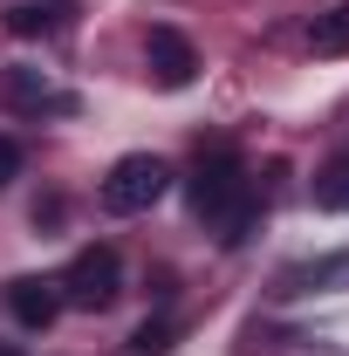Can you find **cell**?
<instances>
[{
    "mask_svg": "<svg viewBox=\"0 0 349 356\" xmlns=\"http://www.w3.org/2000/svg\"><path fill=\"white\" fill-rule=\"evenodd\" d=\"M144 62H151V76L165 89H185L199 76V55H192V42H185L178 28H151V35H144Z\"/></svg>",
    "mask_w": 349,
    "mask_h": 356,
    "instance_id": "cell-4",
    "label": "cell"
},
{
    "mask_svg": "<svg viewBox=\"0 0 349 356\" xmlns=\"http://www.w3.org/2000/svg\"><path fill=\"white\" fill-rule=\"evenodd\" d=\"M308 192H315V206H322V213H349V144L322 165V172H315Z\"/></svg>",
    "mask_w": 349,
    "mask_h": 356,
    "instance_id": "cell-8",
    "label": "cell"
},
{
    "mask_svg": "<svg viewBox=\"0 0 349 356\" xmlns=\"http://www.w3.org/2000/svg\"><path fill=\"white\" fill-rule=\"evenodd\" d=\"M7 309L21 329H48L55 315H62V288L55 281H35V274H21V281H7Z\"/></svg>",
    "mask_w": 349,
    "mask_h": 356,
    "instance_id": "cell-5",
    "label": "cell"
},
{
    "mask_svg": "<svg viewBox=\"0 0 349 356\" xmlns=\"http://www.w3.org/2000/svg\"><path fill=\"white\" fill-rule=\"evenodd\" d=\"M0 356H28V350H14V343H0Z\"/></svg>",
    "mask_w": 349,
    "mask_h": 356,
    "instance_id": "cell-12",
    "label": "cell"
},
{
    "mask_svg": "<svg viewBox=\"0 0 349 356\" xmlns=\"http://www.w3.org/2000/svg\"><path fill=\"white\" fill-rule=\"evenodd\" d=\"M55 288H62V302H69V309H89V315L110 309V302L124 295V261H117V247H83Z\"/></svg>",
    "mask_w": 349,
    "mask_h": 356,
    "instance_id": "cell-3",
    "label": "cell"
},
{
    "mask_svg": "<svg viewBox=\"0 0 349 356\" xmlns=\"http://www.w3.org/2000/svg\"><path fill=\"white\" fill-rule=\"evenodd\" d=\"M172 343H178V322L172 315H151V322H137L131 356H172Z\"/></svg>",
    "mask_w": 349,
    "mask_h": 356,
    "instance_id": "cell-10",
    "label": "cell"
},
{
    "mask_svg": "<svg viewBox=\"0 0 349 356\" xmlns=\"http://www.w3.org/2000/svg\"><path fill=\"white\" fill-rule=\"evenodd\" d=\"M7 96H14V110H76V96L69 89H55L48 76H35V69H14V83H7Z\"/></svg>",
    "mask_w": 349,
    "mask_h": 356,
    "instance_id": "cell-7",
    "label": "cell"
},
{
    "mask_svg": "<svg viewBox=\"0 0 349 356\" xmlns=\"http://www.w3.org/2000/svg\"><path fill=\"white\" fill-rule=\"evenodd\" d=\"M165 192H172V165L158 151H131V158H117L110 178H103V206L110 213H151Z\"/></svg>",
    "mask_w": 349,
    "mask_h": 356,
    "instance_id": "cell-2",
    "label": "cell"
},
{
    "mask_svg": "<svg viewBox=\"0 0 349 356\" xmlns=\"http://www.w3.org/2000/svg\"><path fill=\"white\" fill-rule=\"evenodd\" d=\"M308 48H315V55H343V48H349V7L315 14V21H308Z\"/></svg>",
    "mask_w": 349,
    "mask_h": 356,
    "instance_id": "cell-9",
    "label": "cell"
},
{
    "mask_svg": "<svg viewBox=\"0 0 349 356\" xmlns=\"http://www.w3.org/2000/svg\"><path fill=\"white\" fill-rule=\"evenodd\" d=\"M69 14H76V0H21V7H7V35H62L69 28Z\"/></svg>",
    "mask_w": 349,
    "mask_h": 356,
    "instance_id": "cell-6",
    "label": "cell"
},
{
    "mask_svg": "<svg viewBox=\"0 0 349 356\" xmlns=\"http://www.w3.org/2000/svg\"><path fill=\"white\" fill-rule=\"evenodd\" d=\"M185 199H192V213L213 226L226 247H240V240H247V226H254V213H261L254 178H247V165H240L233 151L199 158V172H192V185H185Z\"/></svg>",
    "mask_w": 349,
    "mask_h": 356,
    "instance_id": "cell-1",
    "label": "cell"
},
{
    "mask_svg": "<svg viewBox=\"0 0 349 356\" xmlns=\"http://www.w3.org/2000/svg\"><path fill=\"white\" fill-rule=\"evenodd\" d=\"M7 178H21V144H14V137H0V185H7Z\"/></svg>",
    "mask_w": 349,
    "mask_h": 356,
    "instance_id": "cell-11",
    "label": "cell"
}]
</instances>
